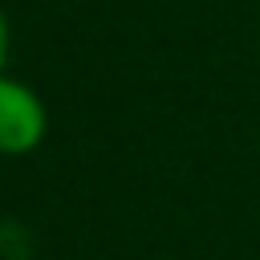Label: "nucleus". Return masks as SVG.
Segmentation results:
<instances>
[{"label":"nucleus","mask_w":260,"mask_h":260,"mask_svg":"<svg viewBox=\"0 0 260 260\" xmlns=\"http://www.w3.org/2000/svg\"><path fill=\"white\" fill-rule=\"evenodd\" d=\"M45 130H49V114L41 93L16 77H0V150L12 158L32 154L45 142Z\"/></svg>","instance_id":"f257e3e1"}]
</instances>
